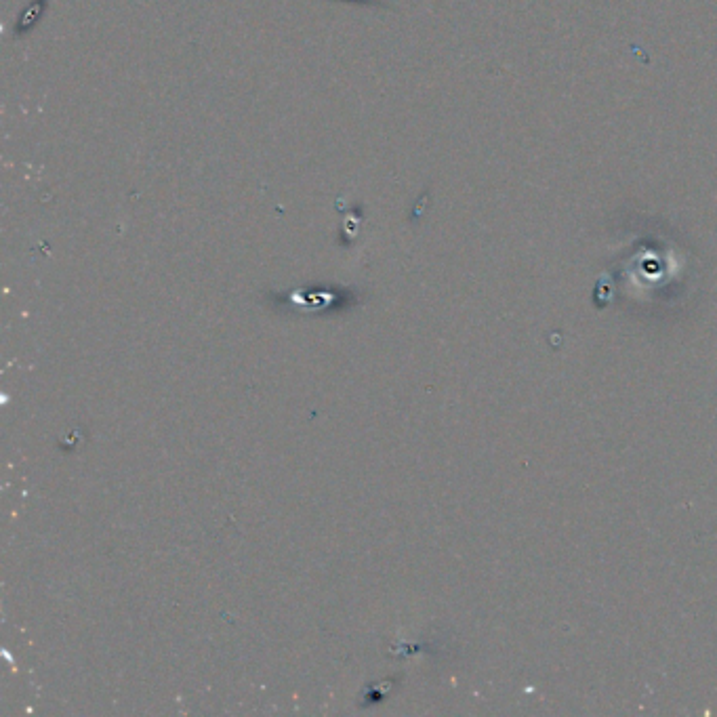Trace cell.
<instances>
[{"label":"cell","mask_w":717,"mask_h":717,"mask_svg":"<svg viewBox=\"0 0 717 717\" xmlns=\"http://www.w3.org/2000/svg\"><path fill=\"white\" fill-rule=\"evenodd\" d=\"M47 9H49V0H32L26 9L19 13L15 28H13V38L28 36L38 26L40 19L45 17Z\"/></svg>","instance_id":"1"},{"label":"cell","mask_w":717,"mask_h":717,"mask_svg":"<svg viewBox=\"0 0 717 717\" xmlns=\"http://www.w3.org/2000/svg\"><path fill=\"white\" fill-rule=\"evenodd\" d=\"M337 3H352V5H366V7H387L381 0H337Z\"/></svg>","instance_id":"2"}]
</instances>
